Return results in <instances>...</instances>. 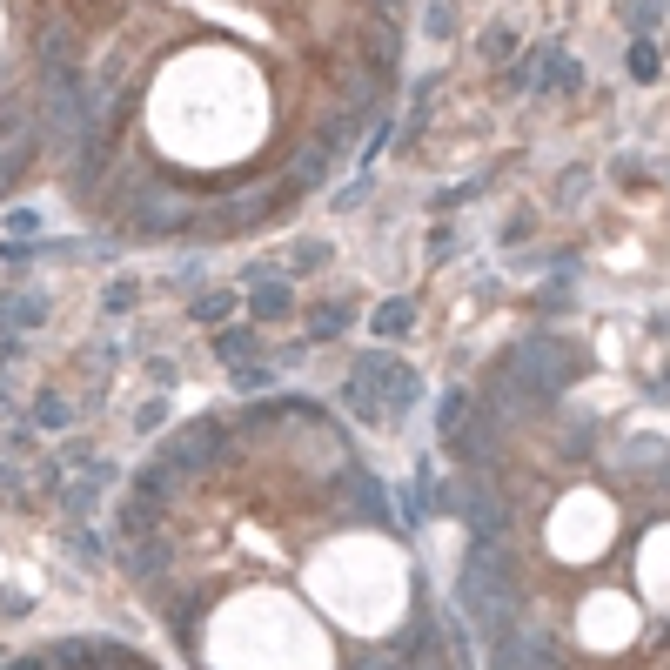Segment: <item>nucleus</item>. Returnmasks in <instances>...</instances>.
<instances>
[{
  "instance_id": "f257e3e1",
  "label": "nucleus",
  "mask_w": 670,
  "mask_h": 670,
  "mask_svg": "<svg viewBox=\"0 0 670 670\" xmlns=\"http://www.w3.org/2000/svg\"><path fill=\"white\" fill-rule=\"evenodd\" d=\"M490 664L496 670H563V644L536 624H510L490 644Z\"/></svg>"
},
{
  "instance_id": "f03ea898",
  "label": "nucleus",
  "mask_w": 670,
  "mask_h": 670,
  "mask_svg": "<svg viewBox=\"0 0 670 670\" xmlns=\"http://www.w3.org/2000/svg\"><path fill=\"white\" fill-rule=\"evenodd\" d=\"M356 376H362V382H369V389H376V396H382V409H389V416H402L409 402L423 396V376H416L409 362H396V356H389V349H369Z\"/></svg>"
},
{
  "instance_id": "7ed1b4c3",
  "label": "nucleus",
  "mask_w": 670,
  "mask_h": 670,
  "mask_svg": "<svg viewBox=\"0 0 670 670\" xmlns=\"http://www.w3.org/2000/svg\"><path fill=\"white\" fill-rule=\"evenodd\" d=\"M335 503L349 523H389V490H382L369 469H342L335 476Z\"/></svg>"
},
{
  "instance_id": "20e7f679",
  "label": "nucleus",
  "mask_w": 670,
  "mask_h": 670,
  "mask_svg": "<svg viewBox=\"0 0 670 670\" xmlns=\"http://www.w3.org/2000/svg\"><path fill=\"white\" fill-rule=\"evenodd\" d=\"M583 630H590L597 644H624L630 630H637V610H630V597H617V590H597V597H583Z\"/></svg>"
},
{
  "instance_id": "39448f33",
  "label": "nucleus",
  "mask_w": 670,
  "mask_h": 670,
  "mask_svg": "<svg viewBox=\"0 0 670 670\" xmlns=\"http://www.w3.org/2000/svg\"><path fill=\"white\" fill-rule=\"evenodd\" d=\"M449 503L469 516V536H503V530H510V510L490 496V483H483V476H469V490L449 496Z\"/></svg>"
},
{
  "instance_id": "423d86ee",
  "label": "nucleus",
  "mask_w": 670,
  "mask_h": 670,
  "mask_svg": "<svg viewBox=\"0 0 670 670\" xmlns=\"http://www.w3.org/2000/svg\"><path fill=\"white\" fill-rule=\"evenodd\" d=\"M222 443H228V436H222V423H208V416H201V423L195 429H181V436H175V443H168V456H161V463H215V456H222Z\"/></svg>"
},
{
  "instance_id": "0eeeda50",
  "label": "nucleus",
  "mask_w": 670,
  "mask_h": 670,
  "mask_svg": "<svg viewBox=\"0 0 670 670\" xmlns=\"http://www.w3.org/2000/svg\"><path fill=\"white\" fill-rule=\"evenodd\" d=\"M188 222H195V208L181 195H155V201L134 208V235H175V228H188Z\"/></svg>"
},
{
  "instance_id": "6e6552de",
  "label": "nucleus",
  "mask_w": 670,
  "mask_h": 670,
  "mask_svg": "<svg viewBox=\"0 0 670 670\" xmlns=\"http://www.w3.org/2000/svg\"><path fill=\"white\" fill-rule=\"evenodd\" d=\"M248 309H255V322H282V315H295V295L282 275H248Z\"/></svg>"
},
{
  "instance_id": "1a4fd4ad",
  "label": "nucleus",
  "mask_w": 670,
  "mask_h": 670,
  "mask_svg": "<svg viewBox=\"0 0 670 670\" xmlns=\"http://www.w3.org/2000/svg\"><path fill=\"white\" fill-rule=\"evenodd\" d=\"M128 570H134V583H141V590H161V583H168V536L148 530V536H141V550L128 557Z\"/></svg>"
},
{
  "instance_id": "9d476101",
  "label": "nucleus",
  "mask_w": 670,
  "mask_h": 670,
  "mask_svg": "<svg viewBox=\"0 0 670 670\" xmlns=\"http://www.w3.org/2000/svg\"><path fill=\"white\" fill-rule=\"evenodd\" d=\"M335 141H342V134H335ZM335 141H322V148H302V155H295V168H289L295 188H322V181H329V168H335Z\"/></svg>"
},
{
  "instance_id": "9b49d317",
  "label": "nucleus",
  "mask_w": 670,
  "mask_h": 670,
  "mask_svg": "<svg viewBox=\"0 0 670 670\" xmlns=\"http://www.w3.org/2000/svg\"><path fill=\"white\" fill-rule=\"evenodd\" d=\"M342 409H356L362 423H389V409H382V396H376V389H369L362 376H349V382H342Z\"/></svg>"
},
{
  "instance_id": "f8f14e48",
  "label": "nucleus",
  "mask_w": 670,
  "mask_h": 670,
  "mask_svg": "<svg viewBox=\"0 0 670 670\" xmlns=\"http://www.w3.org/2000/svg\"><path fill=\"white\" fill-rule=\"evenodd\" d=\"M168 490H175V463L134 469V496H148V503H168Z\"/></svg>"
},
{
  "instance_id": "ddd939ff",
  "label": "nucleus",
  "mask_w": 670,
  "mask_h": 670,
  "mask_svg": "<svg viewBox=\"0 0 670 670\" xmlns=\"http://www.w3.org/2000/svg\"><path fill=\"white\" fill-rule=\"evenodd\" d=\"M188 315H195V322H208V329H222L228 315H235V295H228V289H208V295H195V309H188Z\"/></svg>"
},
{
  "instance_id": "4468645a",
  "label": "nucleus",
  "mask_w": 670,
  "mask_h": 670,
  "mask_svg": "<svg viewBox=\"0 0 670 670\" xmlns=\"http://www.w3.org/2000/svg\"><path fill=\"white\" fill-rule=\"evenodd\" d=\"M409 322H416V302H409V295H396V302L376 309V335H409Z\"/></svg>"
},
{
  "instance_id": "2eb2a0df",
  "label": "nucleus",
  "mask_w": 670,
  "mask_h": 670,
  "mask_svg": "<svg viewBox=\"0 0 670 670\" xmlns=\"http://www.w3.org/2000/svg\"><path fill=\"white\" fill-rule=\"evenodd\" d=\"M101 490H108V483H101V476H94V469H88V476H81V483H74V490L61 496V503H67V516H88L94 503H101Z\"/></svg>"
},
{
  "instance_id": "dca6fc26",
  "label": "nucleus",
  "mask_w": 670,
  "mask_h": 670,
  "mask_svg": "<svg viewBox=\"0 0 670 670\" xmlns=\"http://www.w3.org/2000/svg\"><path fill=\"white\" fill-rule=\"evenodd\" d=\"M342 329H349V309H315L309 315V342H335Z\"/></svg>"
},
{
  "instance_id": "f3484780",
  "label": "nucleus",
  "mask_w": 670,
  "mask_h": 670,
  "mask_svg": "<svg viewBox=\"0 0 670 670\" xmlns=\"http://www.w3.org/2000/svg\"><path fill=\"white\" fill-rule=\"evenodd\" d=\"M630 74H637V81H657V47L650 41H630Z\"/></svg>"
},
{
  "instance_id": "a211bd4d",
  "label": "nucleus",
  "mask_w": 670,
  "mask_h": 670,
  "mask_svg": "<svg viewBox=\"0 0 670 670\" xmlns=\"http://www.w3.org/2000/svg\"><path fill=\"white\" fill-rule=\"evenodd\" d=\"M215 349H222L228 362H235V356H248V349H255V329H222V335H215Z\"/></svg>"
},
{
  "instance_id": "6ab92c4d",
  "label": "nucleus",
  "mask_w": 670,
  "mask_h": 670,
  "mask_svg": "<svg viewBox=\"0 0 670 670\" xmlns=\"http://www.w3.org/2000/svg\"><path fill=\"white\" fill-rule=\"evenodd\" d=\"M34 423H47V429H67L74 416H67V402H61V396H41V402H34Z\"/></svg>"
},
{
  "instance_id": "aec40b11",
  "label": "nucleus",
  "mask_w": 670,
  "mask_h": 670,
  "mask_svg": "<svg viewBox=\"0 0 670 670\" xmlns=\"http://www.w3.org/2000/svg\"><path fill=\"white\" fill-rule=\"evenodd\" d=\"M201 603H208V590H188V597H181L175 610H168V617H175V630H181V637H188V624H195V617H201Z\"/></svg>"
},
{
  "instance_id": "412c9836",
  "label": "nucleus",
  "mask_w": 670,
  "mask_h": 670,
  "mask_svg": "<svg viewBox=\"0 0 670 670\" xmlns=\"http://www.w3.org/2000/svg\"><path fill=\"white\" fill-rule=\"evenodd\" d=\"M483 54H490V61H510V54H516V34H510V27H490V34H483Z\"/></svg>"
},
{
  "instance_id": "4be33fe9",
  "label": "nucleus",
  "mask_w": 670,
  "mask_h": 670,
  "mask_svg": "<svg viewBox=\"0 0 670 670\" xmlns=\"http://www.w3.org/2000/svg\"><path fill=\"white\" fill-rule=\"evenodd\" d=\"M289 262H295V268H322V262H329V242H295Z\"/></svg>"
},
{
  "instance_id": "5701e85b",
  "label": "nucleus",
  "mask_w": 670,
  "mask_h": 670,
  "mask_svg": "<svg viewBox=\"0 0 670 670\" xmlns=\"http://www.w3.org/2000/svg\"><path fill=\"white\" fill-rule=\"evenodd\" d=\"M27 168V148L21 141H14V148H7V155H0V195H7V188H14V175H21Z\"/></svg>"
},
{
  "instance_id": "b1692460",
  "label": "nucleus",
  "mask_w": 670,
  "mask_h": 670,
  "mask_svg": "<svg viewBox=\"0 0 670 670\" xmlns=\"http://www.w3.org/2000/svg\"><path fill=\"white\" fill-rule=\"evenodd\" d=\"M463 409H469V396H463V389H449V396H443V436H449V429H463Z\"/></svg>"
},
{
  "instance_id": "393cba45",
  "label": "nucleus",
  "mask_w": 670,
  "mask_h": 670,
  "mask_svg": "<svg viewBox=\"0 0 670 670\" xmlns=\"http://www.w3.org/2000/svg\"><path fill=\"white\" fill-rule=\"evenodd\" d=\"M14 322H47V295H21V302H14Z\"/></svg>"
},
{
  "instance_id": "a878e982",
  "label": "nucleus",
  "mask_w": 670,
  "mask_h": 670,
  "mask_svg": "<svg viewBox=\"0 0 670 670\" xmlns=\"http://www.w3.org/2000/svg\"><path fill=\"white\" fill-rule=\"evenodd\" d=\"M101 309H108V315H128V309H134V282H114V289H108V302H101Z\"/></svg>"
},
{
  "instance_id": "bb28decb",
  "label": "nucleus",
  "mask_w": 670,
  "mask_h": 670,
  "mask_svg": "<svg viewBox=\"0 0 670 670\" xmlns=\"http://www.w3.org/2000/svg\"><path fill=\"white\" fill-rule=\"evenodd\" d=\"M423 27H429V34H436V41H443V34H449V7H443V0H436V7H429V14H423Z\"/></svg>"
},
{
  "instance_id": "cd10ccee",
  "label": "nucleus",
  "mask_w": 670,
  "mask_h": 670,
  "mask_svg": "<svg viewBox=\"0 0 670 670\" xmlns=\"http://www.w3.org/2000/svg\"><path fill=\"white\" fill-rule=\"evenodd\" d=\"M161 416H168V402H141V416H134V423H141V429H161Z\"/></svg>"
},
{
  "instance_id": "c85d7f7f",
  "label": "nucleus",
  "mask_w": 670,
  "mask_h": 670,
  "mask_svg": "<svg viewBox=\"0 0 670 670\" xmlns=\"http://www.w3.org/2000/svg\"><path fill=\"white\" fill-rule=\"evenodd\" d=\"M74 557H81V563H94V557H101V536H88V530H81V536H74Z\"/></svg>"
},
{
  "instance_id": "c756f323",
  "label": "nucleus",
  "mask_w": 670,
  "mask_h": 670,
  "mask_svg": "<svg viewBox=\"0 0 670 670\" xmlns=\"http://www.w3.org/2000/svg\"><path fill=\"white\" fill-rule=\"evenodd\" d=\"M7 228H14V235H34V228H41V215H34V208H21V215H7Z\"/></svg>"
},
{
  "instance_id": "7c9ffc66",
  "label": "nucleus",
  "mask_w": 670,
  "mask_h": 670,
  "mask_svg": "<svg viewBox=\"0 0 670 670\" xmlns=\"http://www.w3.org/2000/svg\"><path fill=\"white\" fill-rule=\"evenodd\" d=\"M235 389H268V369H235Z\"/></svg>"
},
{
  "instance_id": "2f4dec72",
  "label": "nucleus",
  "mask_w": 670,
  "mask_h": 670,
  "mask_svg": "<svg viewBox=\"0 0 670 670\" xmlns=\"http://www.w3.org/2000/svg\"><path fill=\"white\" fill-rule=\"evenodd\" d=\"M7 670H47V657H14Z\"/></svg>"
}]
</instances>
